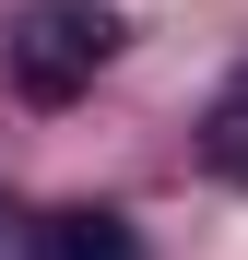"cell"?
<instances>
[{
    "label": "cell",
    "instance_id": "cell-2",
    "mask_svg": "<svg viewBox=\"0 0 248 260\" xmlns=\"http://www.w3.org/2000/svg\"><path fill=\"white\" fill-rule=\"evenodd\" d=\"M36 260H142V237H130V213L71 201V213H48V225H36Z\"/></svg>",
    "mask_w": 248,
    "mask_h": 260
},
{
    "label": "cell",
    "instance_id": "cell-3",
    "mask_svg": "<svg viewBox=\"0 0 248 260\" xmlns=\"http://www.w3.org/2000/svg\"><path fill=\"white\" fill-rule=\"evenodd\" d=\"M201 166H213L225 189H248V83H225V95L201 107Z\"/></svg>",
    "mask_w": 248,
    "mask_h": 260
},
{
    "label": "cell",
    "instance_id": "cell-1",
    "mask_svg": "<svg viewBox=\"0 0 248 260\" xmlns=\"http://www.w3.org/2000/svg\"><path fill=\"white\" fill-rule=\"evenodd\" d=\"M118 24L107 0H36V12H12V36H0V71H12V95L24 107H71L83 83H95L118 59Z\"/></svg>",
    "mask_w": 248,
    "mask_h": 260
},
{
    "label": "cell",
    "instance_id": "cell-4",
    "mask_svg": "<svg viewBox=\"0 0 248 260\" xmlns=\"http://www.w3.org/2000/svg\"><path fill=\"white\" fill-rule=\"evenodd\" d=\"M0 260H36V225H24L12 201H0Z\"/></svg>",
    "mask_w": 248,
    "mask_h": 260
}]
</instances>
